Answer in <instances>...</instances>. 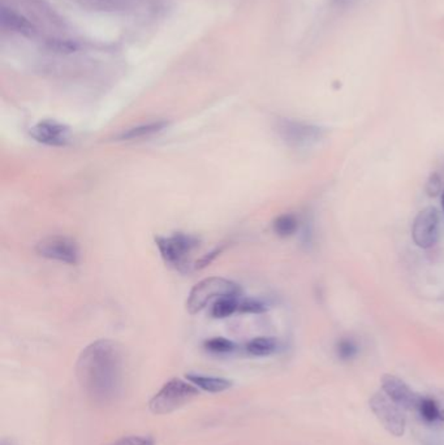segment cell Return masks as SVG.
Instances as JSON below:
<instances>
[{
	"mask_svg": "<svg viewBox=\"0 0 444 445\" xmlns=\"http://www.w3.org/2000/svg\"><path fill=\"white\" fill-rule=\"evenodd\" d=\"M120 363V351L116 344L108 340L90 344L80 356V380L93 394L108 396L119 382Z\"/></svg>",
	"mask_w": 444,
	"mask_h": 445,
	"instance_id": "1",
	"label": "cell"
},
{
	"mask_svg": "<svg viewBox=\"0 0 444 445\" xmlns=\"http://www.w3.org/2000/svg\"><path fill=\"white\" fill-rule=\"evenodd\" d=\"M241 289L237 284L226 277L211 276L196 284L186 300V310L191 314H197L210 303L228 296L240 297Z\"/></svg>",
	"mask_w": 444,
	"mask_h": 445,
	"instance_id": "2",
	"label": "cell"
},
{
	"mask_svg": "<svg viewBox=\"0 0 444 445\" xmlns=\"http://www.w3.org/2000/svg\"><path fill=\"white\" fill-rule=\"evenodd\" d=\"M159 253L167 265L176 268L180 272L189 270V256L198 246L200 240L186 233H175L172 236L156 237Z\"/></svg>",
	"mask_w": 444,
	"mask_h": 445,
	"instance_id": "3",
	"label": "cell"
},
{
	"mask_svg": "<svg viewBox=\"0 0 444 445\" xmlns=\"http://www.w3.org/2000/svg\"><path fill=\"white\" fill-rule=\"evenodd\" d=\"M198 394L196 385L188 384L182 379H172L163 385L150 403V409L156 414H167L189 403Z\"/></svg>",
	"mask_w": 444,
	"mask_h": 445,
	"instance_id": "4",
	"label": "cell"
},
{
	"mask_svg": "<svg viewBox=\"0 0 444 445\" xmlns=\"http://www.w3.org/2000/svg\"><path fill=\"white\" fill-rule=\"evenodd\" d=\"M35 251L41 257L67 263L77 265L80 261V249L77 242L67 236H49L39 241Z\"/></svg>",
	"mask_w": 444,
	"mask_h": 445,
	"instance_id": "5",
	"label": "cell"
},
{
	"mask_svg": "<svg viewBox=\"0 0 444 445\" xmlns=\"http://www.w3.org/2000/svg\"><path fill=\"white\" fill-rule=\"evenodd\" d=\"M370 408L383 427L393 437H400L405 432V417L399 405L391 401L386 394H375L370 399Z\"/></svg>",
	"mask_w": 444,
	"mask_h": 445,
	"instance_id": "6",
	"label": "cell"
},
{
	"mask_svg": "<svg viewBox=\"0 0 444 445\" xmlns=\"http://www.w3.org/2000/svg\"><path fill=\"white\" fill-rule=\"evenodd\" d=\"M440 215L436 207L429 206L418 213L412 228V237L418 248L429 249L439 240Z\"/></svg>",
	"mask_w": 444,
	"mask_h": 445,
	"instance_id": "7",
	"label": "cell"
},
{
	"mask_svg": "<svg viewBox=\"0 0 444 445\" xmlns=\"http://www.w3.org/2000/svg\"><path fill=\"white\" fill-rule=\"evenodd\" d=\"M278 132L280 137L291 146L310 145L322 137V129L298 121H279Z\"/></svg>",
	"mask_w": 444,
	"mask_h": 445,
	"instance_id": "8",
	"label": "cell"
},
{
	"mask_svg": "<svg viewBox=\"0 0 444 445\" xmlns=\"http://www.w3.org/2000/svg\"><path fill=\"white\" fill-rule=\"evenodd\" d=\"M382 389L386 396L399 405L401 409L413 410L417 409L421 397L412 391L410 385L407 384L400 377L391 374H386L382 377Z\"/></svg>",
	"mask_w": 444,
	"mask_h": 445,
	"instance_id": "9",
	"label": "cell"
},
{
	"mask_svg": "<svg viewBox=\"0 0 444 445\" xmlns=\"http://www.w3.org/2000/svg\"><path fill=\"white\" fill-rule=\"evenodd\" d=\"M30 136L42 145L63 147L70 144V130L59 121L42 120L30 129Z\"/></svg>",
	"mask_w": 444,
	"mask_h": 445,
	"instance_id": "10",
	"label": "cell"
},
{
	"mask_svg": "<svg viewBox=\"0 0 444 445\" xmlns=\"http://www.w3.org/2000/svg\"><path fill=\"white\" fill-rule=\"evenodd\" d=\"M167 125H168V123L165 120L141 124V125H137V127L122 130V133H119L116 136V139H119V141H132V139L150 137V136H154L159 132H162L163 129H166Z\"/></svg>",
	"mask_w": 444,
	"mask_h": 445,
	"instance_id": "11",
	"label": "cell"
},
{
	"mask_svg": "<svg viewBox=\"0 0 444 445\" xmlns=\"http://www.w3.org/2000/svg\"><path fill=\"white\" fill-rule=\"evenodd\" d=\"M186 379L196 385L197 388H201L202 391H206L210 394H220L229 389L232 387V382L228 379L215 377H205L198 374H189L186 375Z\"/></svg>",
	"mask_w": 444,
	"mask_h": 445,
	"instance_id": "12",
	"label": "cell"
},
{
	"mask_svg": "<svg viewBox=\"0 0 444 445\" xmlns=\"http://www.w3.org/2000/svg\"><path fill=\"white\" fill-rule=\"evenodd\" d=\"M1 23L9 29H13L15 32L21 35H27V37L34 35V25L27 18L18 15L15 11L7 7L1 8Z\"/></svg>",
	"mask_w": 444,
	"mask_h": 445,
	"instance_id": "13",
	"label": "cell"
},
{
	"mask_svg": "<svg viewBox=\"0 0 444 445\" xmlns=\"http://www.w3.org/2000/svg\"><path fill=\"white\" fill-rule=\"evenodd\" d=\"M278 349V340L274 337H255L246 344V351L254 357L271 356Z\"/></svg>",
	"mask_w": 444,
	"mask_h": 445,
	"instance_id": "14",
	"label": "cell"
},
{
	"mask_svg": "<svg viewBox=\"0 0 444 445\" xmlns=\"http://www.w3.org/2000/svg\"><path fill=\"white\" fill-rule=\"evenodd\" d=\"M239 308H240V297L228 296V297L219 299L213 303L211 315L218 319L231 317L235 314L236 311H239Z\"/></svg>",
	"mask_w": 444,
	"mask_h": 445,
	"instance_id": "15",
	"label": "cell"
},
{
	"mask_svg": "<svg viewBox=\"0 0 444 445\" xmlns=\"http://www.w3.org/2000/svg\"><path fill=\"white\" fill-rule=\"evenodd\" d=\"M272 228L280 237H289L297 231L298 220L293 214L280 215L272 222Z\"/></svg>",
	"mask_w": 444,
	"mask_h": 445,
	"instance_id": "16",
	"label": "cell"
},
{
	"mask_svg": "<svg viewBox=\"0 0 444 445\" xmlns=\"http://www.w3.org/2000/svg\"><path fill=\"white\" fill-rule=\"evenodd\" d=\"M417 410L419 411L421 417L426 422H436V420H439L440 409L438 408L436 400H433L430 397H421Z\"/></svg>",
	"mask_w": 444,
	"mask_h": 445,
	"instance_id": "17",
	"label": "cell"
},
{
	"mask_svg": "<svg viewBox=\"0 0 444 445\" xmlns=\"http://www.w3.org/2000/svg\"><path fill=\"white\" fill-rule=\"evenodd\" d=\"M206 349L213 353H231V351H235L236 345L234 341L224 339V337H214V339H210L205 344Z\"/></svg>",
	"mask_w": 444,
	"mask_h": 445,
	"instance_id": "18",
	"label": "cell"
},
{
	"mask_svg": "<svg viewBox=\"0 0 444 445\" xmlns=\"http://www.w3.org/2000/svg\"><path fill=\"white\" fill-rule=\"evenodd\" d=\"M49 49L56 54H73V52L79 50V44L73 41H67V39H50L47 42Z\"/></svg>",
	"mask_w": 444,
	"mask_h": 445,
	"instance_id": "19",
	"label": "cell"
},
{
	"mask_svg": "<svg viewBox=\"0 0 444 445\" xmlns=\"http://www.w3.org/2000/svg\"><path fill=\"white\" fill-rule=\"evenodd\" d=\"M336 351H338V356L341 360H352L353 357L357 356V344L355 343L353 340H350V339H343L338 343Z\"/></svg>",
	"mask_w": 444,
	"mask_h": 445,
	"instance_id": "20",
	"label": "cell"
},
{
	"mask_svg": "<svg viewBox=\"0 0 444 445\" xmlns=\"http://www.w3.org/2000/svg\"><path fill=\"white\" fill-rule=\"evenodd\" d=\"M267 310L266 305L257 300H240V313H250V314H260Z\"/></svg>",
	"mask_w": 444,
	"mask_h": 445,
	"instance_id": "21",
	"label": "cell"
},
{
	"mask_svg": "<svg viewBox=\"0 0 444 445\" xmlns=\"http://www.w3.org/2000/svg\"><path fill=\"white\" fill-rule=\"evenodd\" d=\"M426 192L430 197H436L442 193V180L438 173L430 175L426 182Z\"/></svg>",
	"mask_w": 444,
	"mask_h": 445,
	"instance_id": "22",
	"label": "cell"
},
{
	"mask_svg": "<svg viewBox=\"0 0 444 445\" xmlns=\"http://www.w3.org/2000/svg\"><path fill=\"white\" fill-rule=\"evenodd\" d=\"M111 445H154V441L150 437H122Z\"/></svg>",
	"mask_w": 444,
	"mask_h": 445,
	"instance_id": "23",
	"label": "cell"
},
{
	"mask_svg": "<svg viewBox=\"0 0 444 445\" xmlns=\"http://www.w3.org/2000/svg\"><path fill=\"white\" fill-rule=\"evenodd\" d=\"M217 253H218V251H214V253L206 254L205 257L200 259V262H197V265H196V267H197V268H201V267H205V265H209L210 262H211V261L214 259V257L217 256Z\"/></svg>",
	"mask_w": 444,
	"mask_h": 445,
	"instance_id": "24",
	"label": "cell"
},
{
	"mask_svg": "<svg viewBox=\"0 0 444 445\" xmlns=\"http://www.w3.org/2000/svg\"><path fill=\"white\" fill-rule=\"evenodd\" d=\"M439 420H442L444 423V409L439 413Z\"/></svg>",
	"mask_w": 444,
	"mask_h": 445,
	"instance_id": "25",
	"label": "cell"
},
{
	"mask_svg": "<svg viewBox=\"0 0 444 445\" xmlns=\"http://www.w3.org/2000/svg\"><path fill=\"white\" fill-rule=\"evenodd\" d=\"M442 206H443V210H444V192L443 193H442Z\"/></svg>",
	"mask_w": 444,
	"mask_h": 445,
	"instance_id": "26",
	"label": "cell"
}]
</instances>
